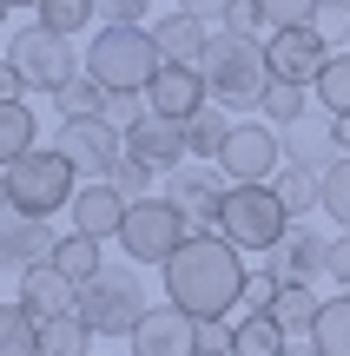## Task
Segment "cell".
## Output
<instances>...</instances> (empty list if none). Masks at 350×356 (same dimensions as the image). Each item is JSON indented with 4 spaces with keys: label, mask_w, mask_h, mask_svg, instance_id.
<instances>
[{
    "label": "cell",
    "mask_w": 350,
    "mask_h": 356,
    "mask_svg": "<svg viewBox=\"0 0 350 356\" xmlns=\"http://www.w3.org/2000/svg\"><path fill=\"white\" fill-rule=\"evenodd\" d=\"M311 26H317V33L331 40V47H337V40H350V0H324Z\"/></svg>",
    "instance_id": "obj_38"
},
{
    "label": "cell",
    "mask_w": 350,
    "mask_h": 356,
    "mask_svg": "<svg viewBox=\"0 0 350 356\" xmlns=\"http://www.w3.org/2000/svg\"><path fill=\"white\" fill-rule=\"evenodd\" d=\"M79 317L93 337H132V323L145 317V297L132 270H100L93 284H79Z\"/></svg>",
    "instance_id": "obj_7"
},
{
    "label": "cell",
    "mask_w": 350,
    "mask_h": 356,
    "mask_svg": "<svg viewBox=\"0 0 350 356\" xmlns=\"http://www.w3.org/2000/svg\"><path fill=\"white\" fill-rule=\"evenodd\" d=\"M86 343H93V330H86V317H79V310L40 323V356H93Z\"/></svg>",
    "instance_id": "obj_29"
},
{
    "label": "cell",
    "mask_w": 350,
    "mask_h": 356,
    "mask_svg": "<svg viewBox=\"0 0 350 356\" xmlns=\"http://www.w3.org/2000/svg\"><path fill=\"white\" fill-rule=\"evenodd\" d=\"M225 139H232V119H225L218 99H205L192 119H185V152H192V159H218Z\"/></svg>",
    "instance_id": "obj_24"
},
{
    "label": "cell",
    "mask_w": 350,
    "mask_h": 356,
    "mask_svg": "<svg viewBox=\"0 0 350 356\" xmlns=\"http://www.w3.org/2000/svg\"><path fill=\"white\" fill-rule=\"evenodd\" d=\"M126 204L132 198H119L113 178H100V185H79L66 211H73V231H86V238L106 244V238H119V225H126Z\"/></svg>",
    "instance_id": "obj_19"
},
{
    "label": "cell",
    "mask_w": 350,
    "mask_h": 356,
    "mask_svg": "<svg viewBox=\"0 0 350 356\" xmlns=\"http://www.w3.org/2000/svg\"><path fill=\"white\" fill-rule=\"evenodd\" d=\"M73 159L60 152V145H33V152H20L7 165V185H13V211H26V218H53L60 204H73Z\"/></svg>",
    "instance_id": "obj_4"
},
{
    "label": "cell",
    "mask_w": 350,
    "mask_h": 356,
    "mask_svg": "<svg viewBox=\"0 0 350 356\" xmlns=\"http://www.w3.org/2000/svg\"><path fill=\"white\" fill-rule=\"evenodd\" d=\"M132 356H198V317L166 304H145V317L132 323Z\"/></svg>",
    "instance_id": "obj_12"
},
{
    "label": "cell",
    "mask_w": 350,
    "mask_h": 356,
    "mask_svg": "<svg viewBox=\"0 0 350 356\" xmlns=\"http://www.w3.org/2000/svg\"><path fill=\"white\" fill-rule=\"evenodd\" d=\"M13 204V185H7V165H0V211Z\"/></svg>",
    "instance_id": "obj_48"
},
{
    "label": "cell",
    "mask_w": 350,
    "mask_h": 356,
    "mask_svg": "<svg viewBox=\"0 0 350 356\" xmlns=\"http://www.w3.org/2000/svg\"><path fill=\"white\" fill-rule=\"evenodd\" d=\"M198 356H232V323L225 317H198Z\"/></svg>",
    "instance_id": "obj_41"
},
{
    "label": "cell",
    "mask_w": 350,
    "mask_h": 356,
    "mask_svg": "<svg viewBox=\"0 0 350 356\" xmlns=\"http://www.w3.org/2000/svg\"><path fill=\"white\" fill-rule=\"evenodd\" d=\"M212 231H225L238 251H271L291 231V211H285V198H278V185H232Z\"/></svg>",
    "instance_id": "obj_5"
},
{
    "label": "cell",
    "mask_w": 350,
    "mask_h": 356,
    "mask_svg": "<svg viewBox=\"0 0 350 356\" xmlns=\"http://www.w3.org/2000/svg\"><path fill=\"white\" fill-rule=\"evenodd\" d=\"M278 198H285L291 218L324 211V172H317V165H285V172H278Z\"/></svg>",
    "instance_id": "obj_25"
},
{
    "label": "cell",
    "mask_w": 350,
    "mask_h": 356,
    "mask_svg": "<svg viewBox=\"0 0 350 356\" xmlns=\"http://www.w3.org/2000/svg\"><path fill=\"white\" fill-rule=\"evenodd\" d=\"M13 66L33 79L40 92H60L66 79H79V53H73V33H53V26H26L13 33Z\"/></svg>",
    "instance_id": "obj_8"
},
{
    "label": "cell",
    "mask_w": 350,
    "mask_h": 356,
    "mask_svg": "<svg viewBox=\"0 0 350 356\" xmlns=\"http://www.w3.org/2000/svg\"><path fill=\"white\" fill-rule=\"evenodd\" d=\"M185 238H192V218H185L172 198H132V204H126L119 251H126L132 264H166Z\"/></svg>",
    "instance_id": "obj_6"
},
{
    "label": "cell",
    "mask_w": 350,
    "mask_h": 356,
    "mask_svg": "<svg viewBox=\"0 0 350 356\" xmlns=\"http://www.w3.org/2000/svg\"><path fill=\"white\" fill-rule=\"evenodd\" d=\"M285 356H317V343H311V337H304V343H291Z\"/></svg>",
    "instance_id": "obj_49"
},
{
    "label": "cell",
    "mask_w": 350,
    "mask_h": 356,
    "mask_svg": "<svg viewBox=\"0 0 350 356\" xmlns=\"http://www.w3.org/2000/svg\"><path fill=\"white\" fill-rule=\"evenodd\" d=\"M285 350H291V330L278 317H264V310L232 323V356H285Z\"/></svg>",
    "instance_id": "obj_22"
},
{
    "label": "cell",
    "mask_w": 350,
    "mask_h": 356,
    "mask_svg": "<svg viewBox=\"0 0 350 356\" xmlns=\"http://www.w3.org/2000/svg\"><path fill=\"white\" fill-rule=\"evenodd\" d=\"M278 126H258V119H238L232 126V139H225V152H218V165L232 185H271L278 178Z\"/></svg>",
    "instance_id": "obj_10"
},
{
    "label": "cell",
    "mask_w": 350,
    "mask_h": 356,
    "mask_svg": "<svg viewBox=\"0 0 350 356\" xmlns=\"http://www.w3.org/2000/svg\"><path fill=\"white\" fill-rule=\"evenodd\" d=\"M331 40L317 26H271L264 40V60H271V79H291V86H317V73L331 66Z\"/></svg>",
    "instance_id": "obj_9"
},
{
    "label": "cell",
    "mask_w": 350,
    "mask_h": 356,
    "mask_svg": "<svg viewBox=\"0 0 350 356\" xmlns=\"http://www.w3.org/2000/svg\"><path fill=\"white\" fill-rule=\"evenodd\" d=\"M33 106L26 99H0V165H13L20 152H33Z\"/></svg>",
    "instance_id": "obj_30"
},
{
    "label": "cell",
    "mask_w": 350,
    "mask_h": 356,
    "mask_svg": "<svg viewBox=\"0 0 350 356\" xmlns=\"http://www.w3.org/2000/svg\"><path fill=\"white\" fill-rule=\"evenodd\" d=\"M166 178H172V191H166V198L179 204L192 225H218V204H225V191H232V185H225L212 165H192V159H185V165H172Z\"/></svg>",
    "instance_id": "obj_16"
},
{
    "label": "cell",
    "mask_w": 350,
    "mask_h": 356,
    "mask_svg": "<svg viewBox=\"0 0 350 356\" xmlns=\"http://www.w3.org/2000/svg\"><path fill=\"white\" fill-rule=\"evenodd\" d=\"M86 20H100L93 0H40V26H53V33H79Z\"/></svg>",
    "instance_id": "obj_35"
},
{
    "label": "cell",
    "mask_w": 350,
    "mask_h": 356,
    "mask_svg": "<svg viewBox=\"0 0 350 356\" xmlns=\"http://www.w3.org/2000/svg\"><path fill=\"white\" fill-rule=\"evenodd\" d=\"M7 7H40V0H7Z\"/></svg>",
    "instance_id": "obj_50"
},
{
    "label": "cell",
    "mask_w": 350,
    "mask_h": 356,
    "mask_svg": "<svg viewBox=\"0 0 350 356\" xmlns=\"http://www.w3.org/2000/svg\"><path fill=\"white\" fill-rule=\"evenodd\" d=\"M106 178H113L119 198H152V165H145V159H132V152H119V165L106 172Z\"/></svg>",
    "instance_id": "obj_36"
},
{
    "label": "cell",
    "mask_w": 350,
    "mask_h": 356,
    "mask_svg": "<svg viewBox=\"0 0 350 356\" xmlns=\"http://www.w3.org/2000/svg\"><path fill=\"white\" fill-rule=\"evenodd\" d=\"M245 277L251 270L225 231H192L166 257V297L192 317H225L232 304H245Z\"/></svg>",
    "instance_id": "obj_1"
},
{
    "label": "cell",
    "mask_w": 350,
    "mask_h": 356,
    "mask_svg": "<svg viewBox=\"0 0 350 356\" xmlns=\"http://www.w3.org/2000/svg\"><path fill=\"white\" fill-rule=\"evenodd\" d=\"M271 297H278V277H271V270H251V277H245V304L251 310H271Z\"/></svg>",
    "instance_id": "obj_43"
},
{
    "label": "cell",
    "mask_w": 350,
    "mask_h": 356,
    "mask_svg": "<svg viewBox=\"0 0 350 356\" xmlns=\"http://www.w3.org/2000/svg\"><path fill=\"white\" fill-rule=\"evenodd\" d=\"M126 152L132 159H145L152 172H172V165H185V119H166V113H145L139 126H126Z\"/></svg>",
    "instance_id": "obj_15"
},
{
    "label": "cell",
    "mask_w": 350,
    "mask_h": 356,
    "mask_svg": "<svg viewBox=\"0 0 350 356\" xmlns=\"http://www.w3.org/2000/svg\"><path fill=\"white\" fill-rule=\"evenodd\" d=\"M317 310H324L317 284H278V297H271V310H264V317H278V323H285L291 337H311Z\"/></svg>",
    "instance_id": "obj_23"
},
{
    "label": "cell",
    "mask_w": 350,
    "mask_h": 356,
    "mask_svg": "<svg viewBox=\"0 0 350 356\" xmlns=\"http://www.w3.org/2000/svg\"><path fill=\"white\" fill-rule=\"evenodd\" d=\"M205 99H212V92H205V73H198V66H172V60L159 66L152 86H145V106L166 113V119H192Z\"/></svg>",
    "instance_id": "obj_17"
},
{
    "label": "cell",
    "mask_w": 350,
    "mask_h": 356,
    "mask_svg": "<svg viewBox=\"0 0 350 356\" xmlns=\"http://www.w3.org/2000/svg\"><path fill=\"white\" fill-rule=\"evenodd\" d=\"M324 211L337 218V231H350V159L324 165Z\"/></svg>",
    "instance_id": "obj_34"
},
{
    "label": "cell",
    "mask_w": 350,
    "mask_h": 356,
    "mask_svg": "<svg viewBox=\"0 0 350 356\" xmlns=\"http://www.w3.org/2000/svg\"><path fill=\"white\" fill-rule=\"evenodd\" d=\"M258 113H264V126H298L304 113H311V86H291V79H271L264 86V99H258Z\"/></svg>",
    "instance_id": "obj_31"
},
{
    "label": "cell",
    "mask_w": 350,
    "mask_h": 356,
    "mask_svg": "<svg viewBox=\"0 0 350 356\" xmlns=\"http://www.w3.org/2000/svg\"><path fill=\"white\" fill-rule=\"evenodd\" d=\"M264 270H271L278 284H324L331 277V238L311 231L304 218H291V231L271 244V264Z\"/></svg>",
    "instance_id": "obj_11"
},
{
    "label": "cell",
    "mask_w": 350,
    "mask_h": 356,
    "mask_svg": "<svg viewBox=\"0 0 350 356\" xmlns=\"http://www.w3.org/2000/svg\"><path fill=\"white\" fill-rule=\"evenodd\" d=\"M0 356H40V317L0 297Z\"/></svg>",
    "instance_id": "obj_28"
},
{
    "label": "cell",
    "mask_w": 350,
    "mask_h": 356,
    "mask_svg": "<svg viewBox=\"0 0 350 356\" xmlns=\"http://www.w3.org/2000/svg\"><path fill=\"white\" fill-rule=\"evenodd\" d=\"M198 73H205V92L225 106V113H245V106L264 99V86H271V60H264V40L251 33H212L205 60H198Z\"/></svg>",
    "instance_id": "obj_2"
},
{
    "label": "cell",
    "mask_w": 350,
    "mask_h": 356,
    "mask_svg": "<svg viewBox=\"0 0 350 356\" xmlns=\"http://www.w3.org/2000/svg\"><path fill=\"white\" fill-rule=\"evenodd\" d=\"M311 99L324 106V113H350V53H331V66L317 73Z\"/></svg>",
    "instance_id": "obj_33"
},
{
    "label": "cell",
    "mask_w": 350,
    "mask_h": 356,
    "mask_svg": "<svg viewBox=\"0 0 350 356\" xmlns=\"http://www.w3.org/2000/svg\"><path fill=\"white\" fill-rule=\"evenodd\" d=\"M159 66H166V53H159L152 26H100V40L86 47V73L106 92H145Z\"/></svg>",
    "instance_id": "obj_3"
},
{
    "label": "cell",
    "mask_w": 350,
    "mask_h": 356,
    "mask_svg": "<svg viewBox=\"0 0 350 356\" xmlns=\"http://www.w3.org/2000/svg\"><path fill=\"white\" fill-rule=\"evenodd\" d=\"M152 40H159V53H166L172 66H198V60H205V47H212L205 20L185 13V7H172L166 20H152Z\"/></svg>",
    "instance_id": "obj_20"
},
{
    "label": "cell",
    "mask_w": 350,
    "mask_h": 356,
    "mask_svg": "<svg viewBox=\"0 0 350 356\" xmlns=\"http://www.w3.org/2000/svg\"><path fill=\"white\" fill-rule=\"evenodd\" d=\"M145 7H152V0H93V13H100L106 26H139Z\"/></svg>",
    "instance_id": "obj_40"
},
{
    "label": "cell",
    "mask_w": 350,
    "mask_h": 356,
    "mask_svg": "<svg viewBox=\"0 0 350 356\" xmlns=\"http://www.w3.org/2000/svg\"><path fill=\"white\" fill-rule=\"evenodd\" d=\"M106 99H113V92L100 86V79H66L60 92H53V106H60V119H106Z\"/></svg>",
    "instance_id": "obj_32"
},
{
    "label": "cell",
    "mask_w": 350,
    "mask_h": 356,
    "mask_svg": "<svg viewBox=\"0 0 350 356\" xmlns=\"http://www.w3.org/2000/svg\"><path fill=\"white\" fill-rule=\"evenodd\" d=\"M311 343H317V356H350V291L324 297V310L311 323Z\"/></svg>",
    "instance_id": "obj_26"
},
{
    "label": "cell",
    "mask_w": 350,
    "mask_h": 356,
    "mask_svg": "<svg viewBox=\"0 0 350 356\" xmlns=\"http://www.w3.org/2000/svg\"><path fill=\"white\" fill-rule=\"evenodd\" d=\"M26 86H33V79H26L13 60H0V99H26Z\"/></svg>",
    "instance_id": "obj_44"
},
{
    "label": "cell",
    "mask_w": 350,
    "mask_h": 356,
    "mask_svg": "<svg viewBox=\"0 0 350 356\" xmlns=\"http://www.w3.org/2000/svg\"><path fill=\"white\" fill-rule=\"evenodd\" d=\"M20 304L33 310L40 323H47V317H66V310H79V284L47 257V264H26L20 270Z\"/></svg>",
    "instance_id": "obj_18"
},
{
    "label": "cell",
    "mask_w": 350,
    "mask_h": 356,
    "mask_svg": "<svg viewBox=\"0 0 350 356\" xmlns=\"http://www.w3.org/2000/svg\"><path fill=\"white\" fill-rule=\"evenodd\" d=\"M60 152L73 159V172L106 178L119 165V152H126V132L113 119H60Z\"/></svg>",
    "instance_id": "obj_13"
},
{
    "label": "cell",
    "mask_w": 350,
    "mask_h": 356,
    "mask_svg": "<svg viewBox=\"0 0 350 356\" xmlns=\"http://www.w3.org/2000/svg\"><path fill=\"white\" fill-rule=\"evenodd\" d=\"M278 139H285L291 165H317V172H324L331 159H344V152H337V139H331V119H311V113H304L298 126H285Z\"/></svg>",
    "instance_id": "obj_21"
},
{
    "label": "cell",
    "mask_w": 350,
    "mask_h": 356,
    "mask_svg": "<svg viewBox=\"0 0 350 356\" xmlns=\"http://www.w3.org/2000/svg\"><path fill=\"white\" fill-rule=\"evenodd\" d=\"M0 20H7V0H0Z\"/></svg>",
    "instance_id": "obj_51"
},
{
    "label": "cell",
    "mask_w": 350,
    "mask_h": 356,
    "mask_svg": "<svg viewBox=\"0 0 350 356\" xmlns=\"http://www.w3.org/2000/svg\"><path fill=\"white\" fill-rule=\"evenodd\" d=\"M53 264H60L73 284H93V277L106 270V257H100V238H86V231H66V238L53 244Z\"/></svg>",
    "instance_id": "obj_27"
},
{
    "label": "cell",
    "mask_w": 350,
    "mask_h": 356,
    "mask_svg": "<svg viewBox=\"0 0 350 356\" xmlns=\"http://www.w3.org/2000/svg\"><path fill=\"white\" fill-rule=\"evenodd\" d=\"M145 113H152V106H145V92H113V99H106V119H113L119 132H126V126H139Z\"/></svg>",
    "instance_id": "obj_39"
},
{
    "label": "cell",
    "mask_w": 350,
    "mask_h": 356,
    "mask_svg": "<svg viewBox=\"0 0 350 356\" xmlns=\"http://www.w3.org/2000/svg\"><path fill=\"white\" fill-rule=\"evenodd\" d=\"M331 277L350 291V231H344V238H331Z\"/></svg>",
    "instance_id": "obj_45"
},
{
    "label": "cell",
    "mask_w": 350,
    "mask_h": 356,
    "mask_svg": "<svg viewBox=\"0 0 350 356\" xmlns=\"http://www.w3.org/2000/svg\"><path fill=\"white\" fill-rule=\"evenodd\" d=\"M317 7H324V0H258L264 26H311Z\"/></svg>",
    "instance_id": "obj_37"
},
{
    "label": "cell",
    "mask_w": 350,
    "mask_h": 356,
    "mask_svg": "<svg viewBox=\"0 0 350 356\" xmlns=\"http://www.w3.org/2000/svg\"><path fill=\"white\" fill-rule=\"evenodd\" d=\"M53 225L47 218H26V211H0V270H26V264H47L53 257Z\"/></svg>",
    "instance_id": "obj_14"
},
{
    "label": "cell",
    "mask_w": 350,
    "mask_h": 356,
    "mask_svg": "<svg viewBox=\"0 0 350 356\" xmlns=\"http://www.w3.org/2000/svg\"><path fill=\"white\" fill-rule=\"evenodd\" d=\"M172 7L198 13V20H225V7H232V0H172Z\"/></svg>",
    "instance_id": "obj_46"
},
{
    "label": "cell",
    "mask_w": 350,
    "mask_h": 356,
    "mask_svg": "<svg viewBox=\"0 0 350 356\" xmlns=\"http://www.w3.org/2000/svg\"><path fill=\"white\" fill-rule=\"evenodd\" d=\"M331 139H337V152L350 159V113H331Z\"/></svg>",
    "instance_id": "obj_47"
},
{
    "label": "cell",
    "mask_w": 350,
    "mask_h": 356,
    "mask_svg": "<svg viewBox=\"0 0 350 356\" xmlns=\"http://www.w3.org/2000/svg\"><path fill=\"white\" fill-rule=\"evenodd\" d=\"M225 33H251L258 40V26H264V13H258V0H232V7H225Z\"/></svg>",
    "instance_id": "obj_42"
}]
</instances>
